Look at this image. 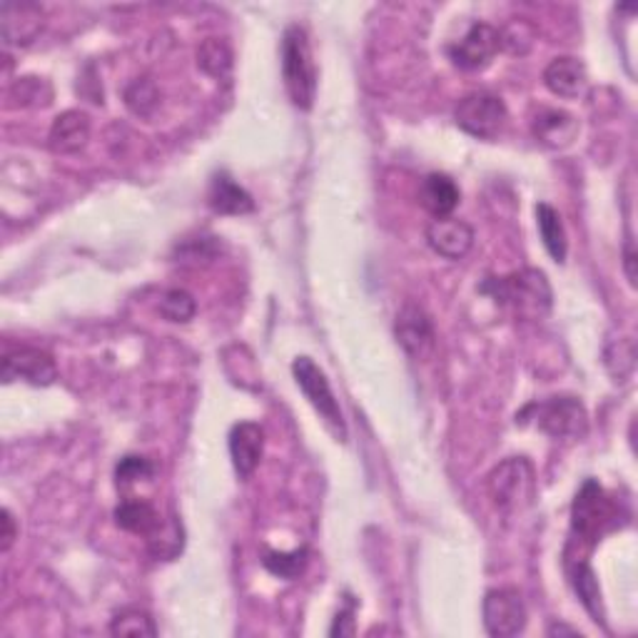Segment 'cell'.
<instances>
[{
	"mask_svg": "<svg viewBox=\"0 0 638 638\" xmlns=\"http://www.w3.org/2000/svg\"><path fill=\"white\" fill-rule=\"evenodd\" d=\"M618 507L614 499L603 492V486L594 478H586L571 503V541L584 544L594 549L603 539V534L616 528Z\"/></svg>",
	"mask_w": 638,
	"mask_h": 638,
	"instance_id": "cell-1",
	"label": "cell"
},
{
	"mask_svg": "<svg viewBox=\"0 0 638 638\" xmlns=\"http://www.w3.org/2000/svg\"><path fill=\"white\" fill-rule=\"evenodd\" d=\"M282 78L292 105L309 111L317 95V68L312 46L302 25H290L282 36Z\"/></svg>",
	"mask_w": 638,
	"mask_h": 638,
	"instance_id": "cell-2",
	"label": "cell"
},
{
	"mask_svg": "<svg viewBox=\"0 0 638 638\" xmlns=\"http://www.w3.org/2000/svg\"><path fill=\"white\" fill-rule=\"evenodd\" d=\"M486 494L501 514L532 507L536 499V474L526 457H511L486 476Z\"/></svg>",
	"mask_w": 638,
	"mask_h": 638,
	"instance_id": "cell-3",
	"label": "cell"
},
{
	"mask_svg": "<svg viewBox=\"0 0 638 638\" xmlns=\"http://www.w3.org/2000/svg\"><path fill=\"white\" fill-rule=\"evenodd\" d=\"M494 297L514 307L519 317L544 319L551 312V284L541 270H519L492 282Z\"/></svg>",
	"mask_w": 638,
	"mask_h": 638,
	"instance_id": "cell-4",
	"label": "cell"
},
{
	"mask_svg": "<svg viewBox=\"0 0 638 638\" xmlns=\"http://www.w3.org/2000/svg\"><path fill=\"white\" fill-rule=\"evenodd\" d=\"M292 374H295L297 387L305 394L309 405H312L317 414L324 419L327 430L337 436L340 442H347V424H344L337 397H334L330 380H327V374L315 365V359L297 357L295 362H292Z\"/></svg>",
	"mask_w": 638,
	"mask_h": 638,
	"instance_id": "cell-5",
	"label": "cell"
},
{
	"mask_svg": "<svg viewBox=\"0 0 638 638\" xmlns=\"http://www.w3.org/2000/svg\"><path fill=\"white\" fill-rule=\"evenodd\" d=\"M534 411L536 430L551 439H584L589 432V414L576 397H549L539 405L526 407Z\"/></svg>",
	"mask_w": 638,
	"mask_h": 638,
	"instance_id": "cell-6",
	"label": "cell"
},
{
	"mask_svg": "<svg viewBox=\"0 0 638 638\" xmlns=\"http://www.w3.org/2000/svg\"><path fill=\"white\" fill-rule=\"evenodd\" d=\"M455 120L459 125V130H464L467 136L478 140H497L501 136L503 125L509 120V113L499 95H492V92H472V95L459 100Z\"/></svg>",
	"mask_w": 638,
	"mask_h": 638,
	"instance_id": "cell-7",
	"label": "cell"
},
{
	"mask_svg": "<svg viewBox=\"0 0 638 638\" xmlns=\"http://www.w3.org/2000/svg\"><path fill=\"white\" fill-rule=\"evenodd\" d=\"M484 628L494 638L519 636L526 628V603L516 589H492L484 596Z\"/></svg>",
	"mask_w": 638,
	"mask_h": 638,
	"instance_id": "cell-8",
	"label": "cell"
},
{
	"mask_svg": "<svg viewBox=\"0 0 638 638\" xmlns=\"http://www.w3.org/2000/svg\"><path fill=\"white\" fill-rule=\"evenodd\" d=\"M499 50H501L499 28H494V25L489 23H474L472 28L467 30L464 38L447 48V55L459 71L474 73V71H484L486 65L497 58Z\"/></svg>",
	"mask_w": 638,
	"mask_h": 638,
	"instance_id": "cell-9",
	"label": "cell"
},
{
	"mask_svg": "<svg viewBox=\"0 0 638 638\" xmlns=\"http://www.w3.org/2000/svg\"><path fill=\"white\" fill-rule=\"evenodd\" d=\"M58 380V365L48 352L38 347L8 349L3 355V382H28L33 387H50Z\"/></svg>",
	"mask_w": 638,
	"mask_h": 638,
	"instance_id": "cell-10",
	"label": "cell"
},
{
	"mask_svg": "<svg viewBox=\"0 0 638 638\" xmlns=\"http://www.w3.org/2000/svg\"><path fill=\"white\" fill-rule=\"evenodd\" d=\"M394 332H397L401 349H405L411 359L419 362V359L432 357V352L436 347V334L432 317L424 312V307L414 305V302H407L397 312Z\"/></svg>",
	"mask_w": 638,
	"mask_h": 638,
	"instance_id": "cell-11",
	"label": "cell"
},
{
	"mask_svg": "<svg viewBox=\"0 0 638 638\" xmlns=\"http://www.w3.org/2000/svg\"><path fill=\"white\" fill-rule=\"evenodd\" d=\"M46 28V13L36 3L0 5V33L8 48H28Z\"/></svg>",
	"mask_w": 638,
	"mask_h": 638,
	"instance_id": "cell-12",
	"label": "cell"
},
{
	"mask_svg": "<svg viewBox=\"0 0 638 638\" xmlns=\"http://www.w3.org/2000/svg\"><path fill=\"white\" fill-rule=\"evenodd\" d=\"M426 242L444 259H461L474 245V228L459 217H436L426 228Z\"/></svg>",
	"mask_w": 638,
	"mask_h": 638,
	"instance_id": "cell-13",
	"label": "cell"
},
{
	"mask_svg": "<svg viewBox=\"0 0 638 638\" xmlns=\"http://www.w3.org/2000/svg\"><path fill=\"white\" fill-rule=\"evenodd\" d=\"M265 455V430L257 422H240L230 430V457L240 478L255 474Z\"/></svg>",
	"mask_w": 638,
	"mask_h": 638,
	"instance_id": "cell-14",
	"label": "cell"
},
{
	"mask_svg": "<svg viewBox=\"0 0 638 638\" xmlns=\"http://www.w3.org/2000/svg\"><path fill=\"white\" fill-rule=\"evenodd\" d=\"M578 130H582V125H578L576 117L566 111H559V107H544L532 123L536 142H541L549 150H564L574 145Z\"/></svg>",
	"mask_w": 638,
	"mask_h": 638,
	"instance_id": "cell-15",
	"label": "cell"
},
{
	"mask_svg": "<svg viewBox=\"0 0 638 638\" xmlns=\"http://www.w3.org/2000/svg\"><path fill=\"white\" fill-rule=\"evenodd\" d=\"M544 86H547L553 95L564 100H576L586 92L589 86V73H586V65L578 61V58L561 55L553 58L544 71Z\"/></svg>",
	"mask_w": 638,
	"mask_h": 638,
	"instance_id": "cell-16",
	"label": "cell"
},
{
	"mask_svg": "<svg viewBox=\"0 0 638 638\" xmlns=\"http://www.w3.org/2000/svg\"><path fill=\"white\" fill-rule=\"evenodd\" d=\"M90 140V117L82 111H65L50 125L48 145L53 153L75 155L88 145Z\"/></svg>",
	"mask_w": 638,
	"mask_h": 638,
	"instance_id": "cell-17",
	"label": "cell"
},
{
	"mask_svg": "<svg viewBox=\"0 0 638 638\" xmlns=\"http://www.w3.org/2000/svg\"><path fill=\"white\" fill-rule=\"evenodd\" d=\"M461 200L459 184L444 173L426 175L419 184V203L430 213L434 220L436 217H451Z\"/></svg>",
	"mask_w": 638,
	"mask_h": 638,
	"instance_id": "cell-18",
	"label": "cell"
},
{
	"mask_svg": "<svg viewBox=\"0 0 638 638\" xmlns=\"http://www.w3.org/2000/svg\"><path fill=\"white\" fill-rule=\"evenodd\" d=\"M207 205L217 215H247L255 209V200L242 184L234 182L228 173H217L209 180Z\"/></svg>",
	"mask_w": 638,
	"mask_h": 638,
	"instance_id": "cell-19",
	"label": "cell"
},
{
	"mask_svg": "<svg viewBox=\"0 0 638 638\" xmlns=\"http://www.w3.org/2000/svg\"><path fill=\"white\" fill-rule=\"evenodd\" d=\"M163 522L165 519L160 516V511L145 499L128 497L115 507V524L120 526L123 532H130V534H138V536H150V534L157 532Z\"/></svg>",
	"mask_w": 638,
	"mask_h": 638,
	"instance_id": "cell-20",
	"label": "cell"
},
{
	"mask_svg": "<svg viewBox=\"0 0 638 638\" xmlns=\"http://www.w3.org/2000/svg\"><path fill=\"white\" fill-rule=\"evenodd\" d=\"M566 566H569V576H571V586L578 599H582L584 609L589 611L594 616L596 624H603V607H601V589H599V578H596L594 569L586 564V559H571L566 557Z\"/></svg>",
	"mask_w": 638,
	"mask_h": 638,
	"instance_id": "cell-21",
	"label": "cell"
},
{
	"mask_svg": "<svg viewBox=\"0 0 638 638\" xmlns=\"http://www.w3.org/2000/svg\"><path fill=\"white\" fill-rule=\"evenodd\" d=\"M536 228H539L544 247H547L553 263L564 265L569 255V240L564 222H561V215L551 205L539 203L536 205Z\"/></svg>",
	"mask_w": 638,
	"mask_h": 638,
	"instance_id": "cell-22",
	"label": "cell"
},
{
	"mask_svg": "<svg viewBox=\"0 0 638 638\" xmlns=\"http://www.w3.org/2000/svg\"><path fill=\"white\" fill-rule=\"evenodd\" d=\"M123 100H125V107H128L132 115L142 117V120H150L160 107L157 82L150 78V75H142V78H136L128 88H125Z\"/></svg>",
	"mask_w": 638,
	"mask_h": 638,
	"instance_id": "cell-23",
	"label": "cell"
},
{
	"mask_svg": "<svg viewBox=\"0 0 638 638\" xmlns=\"http://www.w3.org/2000/svg\"><path fill=\"white\" fill-rule=\"evenodd\" d=\"M197 65L215 80H228L232 73V50L222 38H207L197 48Z\"/></svg>",
	"mask_w": 638,
	"mask_h": 638,
	"instance_id": "cell-24",
	"label": "cell"
},
{
	"mask_svg": "<svg viewBox=\"0 0 638 638\" xmlns=\"http://www.w3.org/2000/svg\"><path fill=\"white\" fill-rule=\"evenodd\" d=\"M111 634L132 636V638H153L157 636V626L145 609L128 607L117 611V614L111 618Z\"/></svg>",
	"mask_w": 638,
	"mask_h": 638,
	"instance_id": "cell-25",
	"label": "cell"
},
{
	"mask_svg": "<svg viewBox=\"0 0 638 638\" xmlns=\"http://www.w3.org/2000/svg\"><path fill=\"white\" fill-rule=\"evenodd\" d=\"M8 100H15L11 107H46L53 100V88L46 78H36V75H28V78H18L8 90Z\"/></svg>",
	"mask_w": 638,
	"mask_h": 638,
	"instance_id": "cell-26",
	"label": "cell"
},
{
	"mask_svg": "<svg viewBox=\"0 0 638 638\" xmlns=\"http://www.w3.org/2000/svg\"><path fill=\"white\" fill-rule=\"evenodd\" d=\"M155 476V464L148 457H138V455H128L117 461L115 467V484L117 489L128 492L130 486H136L140 482H153Z\"/></svg>",
	"mask_w": 638,
	"mask_h": 638,
	"instance_id": "cell-27",
	"label": "cell"
},
{
	"mask_svg": "<svg viewBox=\"0 0 638 638\" xmlns=\"http://www.w3.org/2000/svg\"><path fill=\"white\" fill-rule=\"evenodd\" d=\"M265 569L270 574L288 578V582H295L302 576V571L307 569V549H295V551H265L263 559Z\"/></svg>",
	"mask_w": 638,
	"mask_h": 638,
	"instance_id": "cell-28",
	"label": "cell"
},
{
	"mask_svg": "<svg viewBox=\"0 0 638 638\" xmlns=\"http://www.w3.org/2000/svg\"><path fill=\"white\" fill-rule=\"evenodd\" d=\"M148 549L155 559H173L182 551V526L175 519L160 524L155 534L148 536Z\"/></svg>",
	"mask_w": 638,
	"mask_h": 638,
	"instance_id": "cell-29",
	"label": "cell"
},
{
	"mask_svg": "<svg viewBox=\"0 0 638 638\" xmlns=\"http://www.w3.org/2000/svg\"><path fill=\"white\" fill-rule=\"evenodd\" d=\"M195 312H197V302L190 292L184 290H170L165 292L163 299H160V315H163L167 322L184 324L195 317Z\"/></svg>",
	"mask_w": 638,
	"mask_h": 638,
	"instance_id": "cell-30",
	"label": "cell"
},
{
	"mask_svg": "<svg viewBox=\"0 0 638 638\" xmlns=\"http://www.w3.org/2000/svg\"><path fill=\"white\" fill-rule=\"evenodd\" d=\"M499 36H501V48H507L511 55H524L528 53V48H532L536 33L524 18H514L507 28L499 30Z\"/></svg>",
	"mask_w": 638,
	"mask_h": 638,
	"instance_id": "cell-31",
	"label": "cell"
},
{
	"mask_svg": "<svg viewBox=\"0 0 638 638\" xmlns=\"http://www.w3.org/2000/svg\"><path fill=\"white\" fill-rule=\"evenodd\" d=\"M0 526H3V532H0V539H3L0 549H3V553H8L15 544V539H18V524H15V516L11 514V509H3Z\"/></svg>",
	"mask_w": 638,
	"mask_h": 638,
	"instance_id": "cell-32",
	"label": "cell"
},
{
	"mask_svg": "<svg viewBox=\"0 0 638 638\" xmlns=\"http://www.w3.org/2000/svg\"><path fill=\"white\" fill-rule=\"evenodd\" d=\"M352 614H355V607L349 603V609L342 611V614H337V618H334L330 636H352L355 634V618H352Z\"/></svg>",
	"mask_w": 638,
	"mask_h": 638,
	"instance_id": "cell-33",
	"label": "cell"
},
{
	"mask_svg": "<svg viewBox=\"0 0 638 638\" xmlns=\"http://www.w3.org/2000/svg\"><path fill=\"white\" fill-rule=\"evenodd\" d=\"M636 252H634V245L631 242H626V250H624V270H626V277L628 282H631V288H636Z\"/></svg>",
	"mask_w": 638,
	"mask_h": 638,
	"instance_id": "cell-34",
	"label": "cell"
},
{
	"mask_svg": "<svg viewBox=\"0 0 638 638\" xmlns=\"http://www.w3.org/2000/svg\"><path fill=\"white\" fill-rule=\"evenodd\" d=\"M549 636H582L576 631V628H569V626H564V624H553V626H549V631H547Z\"/></svg>",
	"mask_w": 638,
	"mask_h": 638,
	"instance_id": "cell-35",
	"label": "cell"
}]
</instances>
